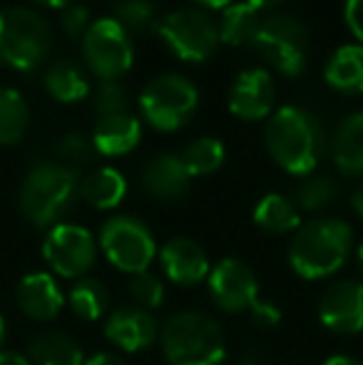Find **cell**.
<instances>
[{
	"label": "cell",
	"mask_w": 363,
	"mask_h": 365,
	"mask_svg": "<svg viewBox=\"0 0 363 365\" xmlns=\"http://www.w3.org/2000/svg\"><path fill=\"white\" fill-rule=\"evenodd\" d=\"M142 187L157 202H177L189 192V172L177 154H157L145 164L140 174Z\"/></svg>",
	"instance_id": "obj_17"
},
{
	"label": "cell",
	"mask_w": 363,
	"mask_h": 365,
	"mask_svg": "<svg viewBox=\"0 0 363 365\" xmlns=\"http://www.w3.org/2000/svg\"><path fill=\"white\" fill-rule=\"evenodd\" d=\"M182 162L189 177H207L224 164V145L214 137H199L182 152Z\"/></svg>",
	"instance_id": "obj_30"
},
{
	"label": "cell",
	"mask_w": 363,
	"mask_h": 365,
	"mask_svg": "<svg viewBox=\"0 0 363 365\" xmlns=\"http://www.w3.org/2000/svg\"><path fill=\"white\" fill-rule=\"evenodd\" d=\"M249 316H252V321L257 323L259 328H274L276 323L281 321L279 306L272 303V301H262V298H257V301L252 303V308H249Z\"/></svg>",
	"instance_id": "obj_36"
},
{
	"label": "cell",
	"mask_w": 363,
	"mask_h": 365,
	"mask_svg": "<svg viewBox=\"0 0 363 365\" xmlns=\"http://www.w3.org/2000/svg\"><path fill=\"white\" fill-rule=\"evenodd\" d=\"M130 293L140 303V308L150 311V308L162 306V301H165V284L157 276L142 271V274H135L130 279Z\"/></svg>",
	"instance_id": "obj_34"
},
{
	"label": "cell",
	"mask_w": 363,
	"mask_h": 365,
	"mask_svg": "<svg viewBox=\"0 0 363 365\" xmlns=\"http://www.w3.org/2000/svg\"><path fill=\"white\" fill-rule=\"evenodd\" d=\"M267 149L281 169L309 177L324 157V127L304 107H279L267 125Z\"/></svg>",
	"instance_id": "obj_1"
},
{
	"label": "cell",
	"mask_w": 363,
	"mask_h": 365,
	"mask_svg": "<svg viewBox=\"0 0 363 365\" xmlns=\"http://www.w3.org/2000/svg\"><path fill=\"white\" fill-rule=\"evenodd\" d=\"M90 13L85 5H68L60 10V30L68 35L70 40H83L85 33L90 30Z\"/></svg>",
	"instance_id": "obj_35"
},
{
	"label": "cell",
	"mask_w": 363,
	"mask_h": 365,
	"mask_svg": "<svg viewBox=\"0 0 363 365\" xmlns=\"http://www.w3.org/2000/svg\"><path fill=\"white\" fill-rule=\"evenodd\" d=\"M202 8H209V10H224L227 5H232L234 0H197Z\"/></svg>",
	"instance_id": "obj_41"
},
{
	"label": "cell",
	"mask_w": 363,
	"mask_h": 365,
	"mask_svg": "<svg viewBox=\"0 0 363 365\" xmlns=\"http://www.w3.org/2000/svg\"><path fill=\"white\" fill-rule=\"evenodd\" d=\"M15 301L18 308L33 321H53L60 311H63V293L50 274H28L20 279L18 291H15Z\"/></svg>",
	"instance_id": "obj_18"
},
{
	"label": "cell",
	"mask_w": 363,
	"mask_h": 365,
	"mask_svg": "<svg viewBox=\"0 0 363 365\" xmlns=\"http://www.w3.org/2000/svg\"><path fill=\"white\" fill-rule=\"evenodd\" d=\"M209 293L222 311H249L259 298V284L254 271L244 261L224 259L209 274Z\"/></svg>",
	"instance_id": "obj_12"
},
{
	"label": "cell",
	"mask_w": 363,
	"mask_h": 365,
	"mask_svg": "<svg viewBox=\"0 0 363 365\" xmlns=\"http://www.w3.org/2000/svg\"><path fill=\"white\" fill-rule=\"evenodd\" d=\"M95 112L97 120L100 117L120 115V112H130V95L120 82H100V87L95 90Z\"/></svg>",
	"instance_id": "obj_33"
},
{
	"label": "cell",
	"mask_w": 363,
	"mask_h": 365,
	"mask_svg": "<svg viewBox=\"0 0 363 365\" xmlns=\"http://www.w3.org/2000/svg\"><path fill=\"white\" fill-rule=\"evenodd\" d=\"M354 246V231L341 219H314L294 231L289 264L301 279H326L346 264Z\"/></svg>",
	"instance_id": "obj_2"
},
{
	"label": "cell",
	"mask_w": 363,
	"mask_h": 365,
	"mask_svg": "<svg viewBox=\"0 0 363 365\" xmlns=\"http://www.w3.org/2000/svg\"><path fill=\"white\" fill-rule=\"evenodd\" d=\"M157 33L165 40L167 50L182 63H204L219 45L217 20L204 8L172 10L160 23Z\"/></svg>",
	"instance_id": "obj_8"
},
{
	"label": "cell",
	"mask_w": 363,
	"mask_h": 365,
	"mask_svg": "<svg viewBox=\"0 0 363 365\" xmlns=\"http://www.w3.org/2000/svg\"><path fill=\"white\" fill-rule=\"evenodd\" d=\"M252 48L279 75L299 77L309 58V30L294 15H267L254 35Z\"/></svg>",
	"instance_id": "obj_6"
},
{
	"label": "cell",
	"mask_w": 363,
	"mask_h": 365,
	"mask_svg": "<svg viewBox=\"0 0 363 365\" xmlns=\"http://www.w3.org/2000/svg\"><path fill=\"white\" fill-rule=\"evenodd\" d=\"M247 3H252L254 8H259V10H267V8H276L281 0H247Z\"/></svg>",
	"instance_id": "obj_44"
},
{
	"label": "cell",
	"mask_w": 363,
	"mask_h": 365,
	"mask_svg": "<svg viewBox=\"0 0 363 365\" xmlns=\"http://www.w3.org/2000/svg\"><path fill=\"white\" fill-rule=\"evenodd\" d=\"M351 209L356 212V217L363 219V182L354 189V194H351Z\"/></svg>",
	"instance_id": "obj_40"
},
{
	"label": "cell",
	"mask_w": 363,
	"mask_h": 365,
	"mask_svg": "<svg viewBox=\"0 0 363 365\" xmlns=\"http://www.w3.org/2000/svg\"><path fill=\"white\" fill-rule=\"evenodd\" d=\"M356 264H359V271H361V276H363V241L359 244V249H356Z\"/></svg>",
	"instance_id": "obj_45"
},
{
	"label": "cell",
	"mask_w": 363,
	"mask_h": 365,
	"mask_svg": "<svg viewBox=\"0 0 363 365\" xmlns=\"http://www.w3.org/2000/svg\"><path fill=\"white\" fill-rule=\"evenodd\" d=\"M142 140V125L135 115L120 112V115L100 117L92 132L95 152L102 157H125Z\"/></svg>",
	"instance_id": "obj_19"
},
{
	"label": "cell",
	"mask_w": 363,
	"mask_h": 365,
	"mask_svg": "<svg viewBox=\"0 0 363 365\" xmlns=\"http://www.w3.org/2000/svg\"><path fill=\"white\" fill-rule=\"evenodd\" d=\"M43 82L48 95L55 102H63V105H73V102H80L90 95L88 77H85V73L78 65L70 63V60H60V63L50 65L45 70Z\"/></svg>",
	"instance_id": "obj_23"
},
{
	"label": "cell",
	"mask_w": 363,
	"mask_h": 365,
	"mask_svg": "<svg viewBox=\"0 0 363 365\" xmlns=\"http://www.w3.org/2000/svg\"><path fill=\"white\" fill-rule=\"evenodd\" d=\"M85 365H127L122 358L112 356V353H97V356H92Z\"/></svg>",
	"instance_id": "obj_38"
},
{
	"label": "cell",
	"mask_w": 363,
	"mask_h": 365,
	"mask_svg": "<svg viewBox=\"0 0 363 365\" xmlns=\"http://www.w3.org/2000/svg\"><path fill=\"white\" fill-rule=\"evenodd\" d=\"M3 338H5V318H3V313H0V343H3Z\"/></svg>",
	"instance_id": "obj_46"
},
{
	"label": "cell",
	"mask_w": 363,
	"mask_h": 365,
	"mask_svg": "<svg viewBox=\"0 0 363 365\" xmlns=\"http://www.w3.org/2000/svg\"><path fill=\"white\" fill-rule=\"evenodd\" d=\"M254 221L269 234H291L301 226L299 207L284 194H267L254 209Z\"/></svg>",
	"instance_id": "obj_26"
},
{
	"label": "cell",
	"mask_w": 363,
	"mask_h": 365,
	"mask_svg": "<svg viewBox=\"0 0 363 365\" xmlns=\"http://www.w3.org/2000/svg\"><path fill=\"white\" fill-rule=\"evenodd\" d=\"M43 256L50 269L63 279H83L95 266L97 244L83 226L58 224L48 231L43 244Z\"/></svg>",
	"instance_id": "obj_11"
},
{
	"label": "cell",
	"mask_w": 363,
	"mask_h": 365,
	"mask_svg": "<svg viewBox=\"0 0 363 365\" xmlns=\"http://www.w3.org/2000/svg\"><path fill=\"white\" fill-rule=\"evenodd\" d=\"M100 246L115 269L135 276L147 271L157 256V244L145 221L135 217H112L100 231Z\"/></svg>",
	"instance_id": "obj_10"
},
{
	"label": "cell",
	"mask_w": 363,
	"mask_h": 365,
	"mask_svg": "<svg viewBox=\"0 0 363 365\" xmlns=\"http://www.w3.org/2000/svg\"><path fill=\"white\" fill-rule=\"evenodd\" d=\"M105 336L110 343L127 353H137L150 348L160 336L157 318L147 308L140 306H122L107 318Z\"/></svg>",
	"instance_id": "obj_15"
},
{
	"label": "cell",
	"mask_w": 363,
	"mask_h": 365,
	"mask_svg": "<svg viewBox=\"0 0 363 365\" xmlns=\"http://www.w3.org/2000/svg\"><path fill=\"white\" fill-rule=\"evenodd\" d=\"M115 20L130 35H150L160 30L162 20L157 18V8L152 0H117L112 5Z\"/></svg>",
	"instance_id": "obj_28"
},
{
	"label": "cell",
	"mask_w": 363,
	"mask_h": 365,
	"mask_svg": "<svg viewBox=\"0 0 363 365\" xmlns=\"http://www.w3.org/2000/svg\"><path fill=\"white\" fill-rule=\"evenodd\" d=\"M199 105V92L192 80L177 73L152 77L140 95L142 117L160 132H175L192 120Z\"/></svg>",
	"instance_id": "obj_7"
},
{
	"label": "cell",
	"mask_w": 363,
	"mask_h": 365,
	"mask_svg": "<svg viewBox=\"0 0 363 365\" xmlns=\"http://www.w3.org/2000/svg\"><path fill=\"white\" fill-rule=\"evenodd\" d=\"M276 105V82L262 68L244 70L237 75L229 90V110L234 117L247 122L267 120Z\"/></svg>",
	"instance_id": "obj_13"
},
{
	"label": "cell",
	"mask_w": 363,
	"mask_h": 365,
	"mask_svg": "<svg viewBox=\"0 0 363 365\" xmlns=\"http://www.w3.org/2000/svg\"><path fill=\"white\" fill-rule=\"evenodd\" d=\"M33 3H38V5H48V8H68V5H73L75 0H33Z\"/></svg>",
	"instance_id": "obj_43"
},
{
	"label": "cell",
	"mask_w": 363,
	"mask_h": 365,
	"mask_svg": "<svg viewBox=\"0 0 363 365\" xmlns=\"http://www.w3.org/2000/svg\"><path fill=\"white\" fill-rule=\"evenodd\" d=\"M162 269H165L167 279L177 286H194L202 284L209 276V261L202 246L192 239H170L160 251Z\"/></svg>",
	"instance_id": "obj_16"
},
{
	"label": "cell",
	"mask_w": 363,
	"mask_h": 365,
	"mask_svg": "<svg viewBox=\"0 0 363 365\" xmlns=\"http://www.w3.org/2000/svg\"><path fill=\"white\" fill-rule=\"evenodd\" d=\"M80 194V177L65 164H38L20 187V212L35 229H53L60 224Z\"/></svg>",
	"instance_id": "obj_3"
},
{
	"label": "cell",
	"mask_w": 363,
	"mask_h": 365,
	"mask_svg": "<svg viewBox=\"0 0 363 365\" xmlns=\"http://www.w3.org/2000/svg\"><path fill=\"white\" fill-rule=\"evenodd\" d=\"M336 197H339V184L329 174H314V177H306L296 189L294 204L304 212H321V209L331 207Z\"/></svg>",
	"instance_id": "obj_31"
},
{
	"label": "cell",
	"mask_w": 363,
	"mask_h": 365,
	"mask_svg": "<svg viewBox=\"0 0 363 365\" xmlns=\"http://www.w3.org/2000/svg\"><path fill=\"white\" fill-rule=\"evenodd\" d=\"M331 157L336 169L346 177L363 174V112H354L341 120L331 140Z\"/></svg>",
	"instance_id": "obj_20"
},
{
	"label": "cell",
	"mask_w": 363,
	"mask_h": 365,
	"mask_svg": "<svg viewBox=\"0 0 363 365\" xmlns=\"http://www.w3.org/2000/svg\"><path fill=\"white\" fill-rule=\"evenodd\" d=\"M344 15L351 35L363 43V0H346Z\"/></svg>",
	"instance_id": "obj_37"
},
{
	"label": "cell",
	"mask_w": 363,
	"mask_h": 365,
	"mask_svg": "<svg viewBox=\"0 0 363 365\" xmlns=\"http://www.w3.org/2000/svg\"><path fill=\"white\" fill-rule=\"evenodd\" d=\"M30 125V107L13 87H0V145H18Z\"/></svg>",
	"instance_id": "obj_27"
},
{
	"label": "cell",
	"mask_w": 363,
	"mask_h": 365,
	"mask_svg": "<svg viewBox=\"0 0 363 365\" xmlns=\"http://www.w3.org/2000/svg\"><path fill=\"white\" fill-rule=\"evenodd\" d=\"M53 30L43 15L20 5L0 10V65L33 73L48 60Z\"/></svg>",
	"instance_id": "obj_5"
},
{
	"label": "cell",
	"mask_w": 363,
	"mask_h": 365,
	"mask_svg": "<svg viewBox=\"0 0 363 365\" xmlns=\"http://www.w3.org/2000/svg\"><path fill=\"white\" fill-rule=\"evenodd\" d=\"M55 154L60 162H65V167L75 169V164H85L95 157V145L85 132H68L55 142Z\"/></svg>",
	"instance_id": "obj_32"
},
{
	"label": "cell",
	"mask_w": 363,
	"mask_h": 365,
	"mask_svg": "<svg viewBox=\"0 0 363 365\" xmlns=\"http://www.w3.org/2000/svg\"><path fill=\"white\" fill-rule=\"evenodd\" d=\"M162 353L170 365H219L227 356L224 333L202 311H180L162 328Z\"/></svg>",
	"instance_id": "obj_4"
},
{
	"label": "cell",
	"mask_w": 363,
	"mask_h": 365,
	"mask_svg": "<svg viewBox=\"0 0 363 365\" xmlns=\"http://www.w3.org/2000/svg\"><path fill=\"white\" fill-rule=\"evenodd\" d=\"M83 58L100 82H120V77L130 73L135 63L130 33L115 18L95 20L83 38Z\"/></svg>",
	"instance_id": "obj_9"
},
{
	"label": "cell",
	"mask_w": 363,
	"mask_h": 365,
	"mask_svg": "<svg viewBox=\"0 0 363 365\" xmlns=\"http://www.w3.org/2000/svg\"><path fill=\"white\" fill-rule=\"evenodd\" d=\"M324 365H363V363L356 361V358H351V356H334V358H329Z\"/></svg>",
	"instance_id": "obj_42"
},
{
	"label": "cell",
	"mask_w": 363,
	"mask_h": 365,
	"mask_svg": "<svg viewBox=\"0 0 363 365\" xmlns=\"http://www.w3.org/2000/svg\"><path fill=\"white\" fill-rule=\"evenodd\" d=\"M30 361L35 365H85L83 348L60 331L40 333L30 343Z\"/></svg>",
	"instance_id": "obj_24"
},
{
	"label": "cell",
	"mask_w": 363,
	"mask_h": 365,
	"mask_svg": "<svg viewBox=\"0 0 363 365\" xmlns=\"http://www.w3.org/2000/svg\"><path fill=\"white\" fill-rule=\"evenodd\" d=\"M262 10L254 8L252 3H232L222 10L217 20L219 28V43H227L232 48L239 45H252L259 25H262Z\"/></svg>",
	"instance_id": "obj_22"
},
{
	"label": "cell",
	"mask_w": 363,
	"mask_h": 365,
	"mask_svg": "<svg viewBox=\"0 0 363 365\" xmlns=\"http://www.w3.org/2000/svg\"><path fill=\"white\" fill-rule=\"evenodd\" d=\"M80 194H83V199L90 204V207L115 209L117 204H122V199H125L127 182L117 169L102 167V169H95V172L83 179Z\"/></svg>",
	"instance_id": "obj_25"
},
{
	"label": "cell",
	"mask_w": 363,
	"mask_h": 365,
	"mask_svg": "<svg viewBox=\"0 0 363 365\" xmlns=\"http://www.w3.org/2000/svg\"><path fill=\"white\" fill-rule=\"evenodd\" d=\"M319 318L329 331L354 336L363 331V284L336 281L324 291L319 303Z\"/></svg>",
	"instance_id": "obj_14"
},
{
	"label": "cell",
	"mask_w": 363,
	"mask_h": 365,
	"mask_svg": "<svg viewBox=\"0 0 363 365\" xmlns=\"http://www.w3.org/2000/svg\"><path fill=\"white\" fill-rule=\"evenodd\" d=\"M0 365H30V361L20 353H13V351H5L0 353Z\"/></svg>",
	"instance_id": "obj_39"
},
{
	"label": "cell",
	"mask_w": 363,
	"mask_h": 365,
	"mask_svg": "<svg viewBox=\"0 0 363 365\" xmlns=\"http://www.w3.org/2000/svg\"><path fill=\"white\" fill-rule=\"evenodd\" d=\"M70 308L75 311V316L85 318V321H100L102 313L110 306V293L105 286L95 279H80L78 284H73L70 289Z\"/></svg>",
	"instance_id": "obj_29"
},
{
	"label": "cell",
	"mask_w": 363,
	"mask_h": 365,
	"mask_svg": "<svg viewBox=\"0 0 363 365\" xmlns=\"http://www.w3.org/2000/svg\"><path fill=\"white\" fill-rule=\"evenodd\" d=\"M326 82L341 95H361L363 92V48L344 45L326 63Z\"/></svg>",
	"instance_id": "obj_21"
}]
</instances>
